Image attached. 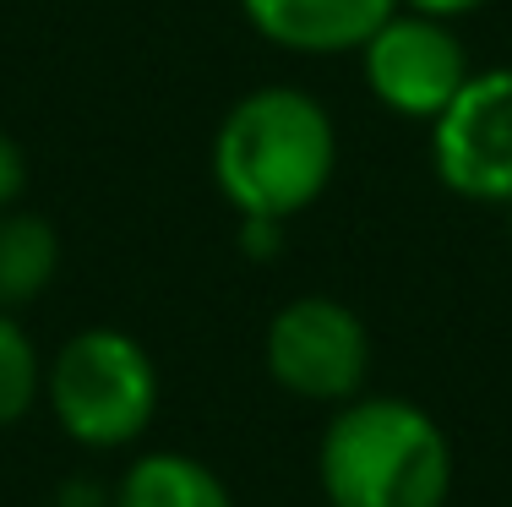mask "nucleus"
<instances>
[{
    "label": "nucleus",
    "mask_w": 512,
    "mask_h": 507,
    "mask_svg": "<svg viewBox=\"0 0 512 507\" xmlns=\"http://www.w3.org/2000/svg\"><path fill=\"white\" fill-rule=\"evenodd\" d=\"M115 507H235L229 486L191 453H142L115 491Z\"/></svg>",
    "instance_id": "6e6552de"
},
{
    "label": "nucleus",
    "mask_w": 512,
    "mask_h": 507,
    "mask_svg": "<svg viewBox=\"0 0 512 507\" xmlns=\"http://www.w3.org/2000/svg\"><path fill=\"white\" fill-rule=\"evenodd\" d=\"M338 169L333 115L300 88H256L213 131V186L240 219L284 224L306 213Z\"/></svg>",
    "instance_id": "f257e3e1"
},
{
    "label": "nucleus",
    "mask_w": 512,
    "mask_h": 507,
    "mask_svg": "<svg viewBox=\"0 0 512 507\" xmlns=\"http://www.w3.org/2000/svg\"><path fill=\"white\" fill-rule=\"evenodd\" d=\"M44 398L55 426L77 448H131L158 415V366L142 338L120 328H82L44 366Z\"/></svg>",
    "instance_id": "7ed1b4c3"
},
{
    "label": "nucleus",
    "mask_w": 512,
    "mask_h": 507,
    "mask_svg": "<svg viewBox=\"0 0 512 507\" xmlns=\"http://www.w3.org/2000/svg\"><path fill=\"white\" fill-rule=\"evenodd\" d=\"M316 480L327 507H447L453 448L420 404L360 393L327 420Z\"/></svg>",
    "instance_id": "f03ea898"
},
{
    "label": "nucleus",
    "mask_w": 512,
    "mask_h": 507,
    "mask_svg": "<svg viewBox=\"0 0 512 507\" xmlns=\"http://www.w3.org/2000/svg\"><path fill=\"white\" fill-rule=\"evenodd\" d=\"M262 360H267V377L289 398L338 409L365 393V377H371V333H365V322L344 300L295 295L267 322Z\"/></svg>",
    "instance_id": "20e7f679"
},
{
    "label": "nucleus",
    "mask_w": 512,
    "mask_h": 507,
    "mask_svg": "<svg viewBox=\"0 0 512 507\" xmlns=\"http://www.w3.org/2000/svg\"><path fill=\"white\" fill-rule=\"evenodd\" d=\"M246 22L289 55H349L365 50L398 0H240Z\"/></svg>",
    "instance_id": "0eeeda50"
},
{
    "label": "nucleus",
    "mask_w": 512,
    "mask_h": 507,
    "mask_svg": "<svg viewBox=\"0 0 512 507\" xmlns=\"http://www.w3.org/2000/svg\"><path fill=\"white\" fill-rule=\"evenodd\" d=\"M365 88L404 120H436L469 82V55L442 17L425 11H393L360 50Z\"/></svg>",
    "instance_id": "423d86ee"
},
{
    "label": "nucleus",
    "mask_w": 512,
    "mask_h": 507,
    "mask_svg": "<svg viewBox=\"0 0 512 507\" xmlns=\"http://www.w3.org/2000/svg\"><path fill=\"white\" fill-rule=\"evenodd\" d=\"M44 393V366L39 349H33L28 328H22L11 311H0V431L17 426Z\"/></svg>",
    "instance_id": "9d476101"
},
{
    "label": "nucleus",
    "mask_w": 512,
    "mask_h": 507,
    "mask_svg": "<svg viewBox=\"0 0 512 507\" xmlns=\"http://www.w3.org/2000/svg\"><path fill=\"white\" fill-rule=\"evenodd\" d=\"M60 273V235L39 213H0V311L39 300Z\"/></svg>",
    "instance_id": "1a4fd4ad"
},
{
    "label": "nucleus",
    "mask_w": 512,
    "mask_h": 507,
    "mask_svg": "<svg viewBox=\"0 0 512 507\" xmlns=\"http://www.w3.org/2000/svg\"><path fill=\"white\" fill-rule=\"evenodd\" d=\"M398 6H409V11H425V17H442V22H453V17H463V11L485 6V0H398Z\"/></svg>",
    "instance_id": "f8f14e48"
},
{
    "label": "nucleus",
    "mask_w": 512,
    "mask_h": 507,
    "mask_svg": "<svg viewBox=\"0 0 512 507\" xmlns=\"http://www.w3.org/2000/svg\"><path fill=\"white\" fill-rule=\"evenodd\" d=\"M431 164L469 202H512V66L469 71L431 120Z\"/></svg>",
    "instance_id": "39448f33"
},
{
    "label": "nucleus",
    "mask_w": 512,
    "mask_h": 507,
    "mask_svg": "<svg viewBox=\"0 0 512 507\" xmlns=\"http://www.w3.org/2000/svg\"><path fill=\"white\" fill-rule=\"evenodd\" d=\"M22 191H28V153L0 131V213H6Z\"/></svg>",
    "instance_id": "9b49d317"
}]
</instances>
